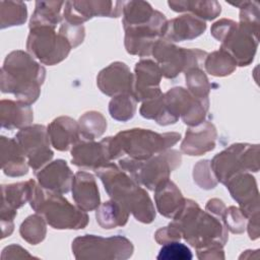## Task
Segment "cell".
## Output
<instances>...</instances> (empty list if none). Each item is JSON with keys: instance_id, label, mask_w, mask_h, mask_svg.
<instances>
[{"instance_id": "obj_20", "label": "cell", "mask_w": 260, "mask_h": 260, "mask_svg": "<svg viewBox=\"0 0 260 260\" xmlns=\"http://www.w3.org/2000/svg\"><path fill=\"white\" fill-rule=\"evenodd\" d=\"M35 175L40 186L59 194H66L70 191L74 178L72 171L64 159L49 162Z\"/></svg>"}, {"instance_id": "obj_6", "label": "cell", "mask_w": 260, "mask_h": 260, "mask_svg": "<svg viewBox=\"0 0 260 260\" xmlns=\"http://www.w3.org/2000/svg\"><path fill=\"white\" fill-rule=\"evenodd\" d=\"M28 202L36 213L55 230L84 229L89 220L85 211L70 203L62 194L49 191L37 183L34 184Z\"/></svg>"}, {"instance_id": "obj_45", "label": "cell", "mask_w": 260, "mask_h": 260, "mask_svg": "<svg viewBox=\"0 0 260 260\" xmlns=\"http://www.w3.org/2000/svg\"><path fill=\"white\" fill-rule=\"evenodd\" d=\"M248 235L251 240H257L259 238V215L249 218Z\"/></svg>"}, {"instance_id": "obj_27", "label": "cell", "mask_w": 260, "mask_h": 260, "mask_svg": "<svg viewBox=\"0 0 260 260\" xmlns=\"http://www.w3.org/2000/svg\"><path fill=\"white\" fill-rule=\"evenodd\" d=\"M34 121V113L30 106L11 100H2L0 103L1 127L12 130L29 126Z\"/></svg>"}, {"instance_id": "obj_44", "label": "cell", "mask_w": 260, "mask_h": 260, "mask_svg": "<svg viewBox=\"0 0 260 260\" xmlns=\"http://www.w3.org/2000/svg\"><path fill=\"white\" fill-rule=\"evenodd\" d=\"M225 205L224 203L217 198H212L210 200L207 201L206 205H205V210L212 213L213 215L221 218L224 210H225Z\"/></svg>"}, {"instance_id": "obj_23", "label": "cell", "mask_w": 260, "mask_h": 260, "mask_svg": "<svg viewBox=\"0 0 260 260\" xmlns=\"http://www.w3.org/2000/svg\"><path fill=\"white\" fill-rule=\"evenodd\" d=\"M47 132L51 145L59 151L69 150L81 140L78 122L67 116L54 119L48 125Z\"/></svg>"}, {"instance_id": "obj_32", "label": "cell", "mask_w": 260, "mask_h": 260, "mask_svg": "<svg viewBox=\"0 0 260 260\" xmlns=\"http://www.w3.org/2000/svg\"><path fill=\"white\" fill-rule=\"evenodd\" d=\"M78 127L82 140H94L105 133L107 120L102 113L89 111L79 118Z\"/></svg>"}, {"instance_id": "obj_34", "label": "cell", "mask_w": 260, "mask_h": 260, "mask_svg": "<svg viewBox=\"0 0 260 260\" xmlns=\"http://www.w3.org/2000/svg\"><path fill=\"white\" fill-rule=\"evenodd\" d=\"M136 100L132 93H122L113 99L109 103V112L113 119L126 122L132 119L136 112Z\"/></svg>"}, {"instance_id": "obj_13", "label": "cell", "mask_w": 260, "mask_h": 260, "mask_svg": "<svg viewBox=\"0 0 260 260\" xmlns=\"http://www.w3.org/2000/svg\"><path fill=\"white\" fill-rule=\"evenodd\" d=\"M15 139L23 149L29 167L35 174L43 169L54 156L51 149L50 139L47 132V127L44 125H29L20 129Z\"/></svg>"}, {"instance_id": "obj_22", "label": "cell", "mask_w": 260, "mask_h": 260, "mask_svg": "<svg viewBox=\"0 0 260 260\" xmlns=\"http://www.w3.org/2000/svg\"><path fill=\"white\" fill-rule=\"evenodd\" d=\"M72 197L76 205L83 211H92L101 205L100 191L94 177L87 172L79 171L72 182Z\"/></svg>"}, {"instance_id": "obj_11", "label": "cell", "mask_w": 260, "mask_h": 260, "mask_svg": "<svg viewBox=\"0 0 260 260\" xmlns=\"http://www.w3.org/2000/svg\"><path fill=\"white\" fill-rule=\"evenodd\" d=\"M151 55L158 64L161 75L168 79L177 77L181 72H186L193 67H200L207 56L200 49H186L160 38L152 49Z\"/></svg>"}, {"instance_id": "obj_39", "label": "cell", "mask_w": 260, "mask_h": 260, "mask_svg": "<svg viewBox=\"0 0 260 260\" xmlns=\"http://www.w3.org/2000/svg\"><path fill=\"white\" fill-rule=\"evenodd\" d=\"M220 219L225 225V228L233 234L244 233L247 218L242 213L240 208L236 206H230L225 208Z\"/></svg>"}, {"instance_id": "obj_36", "label": "cell", "mask_w": 260, "mask_h": 260, "mask_svg": "<svg viewBox=\"0 0 260 260\" xmlns=\"http://www.w3.org/2000/svg\"><path fill=\"white\" fill-rule=\"evenodd\" d=\"M188 91L196 98H208L211 84L200 67H193L185 72Z\"/></svg>"}, {"instance_id": "obj_38", "label": "cell", "mask_w": 260, "mask_h": 260, "mask_svg": "<svg viewBox=\"0 0 260 260\" xmlns=\"http://www.w3.org/2000/svg\"><path fill=\"white\" fill-rule=\"evenodd\" d=\"M192 258L193 254L190 248L179 241L162 245L156 256L158 260H191Z\"/></svg>"}, {"instance_id": "obj_16", "label": "cell", "mask_w": 260, "mask_h": 260, "mask_svg": "<svg viewBox=\"0 0 260 260\" xmlns=\"http://www.w3.org/2000/svg\"><path fill=\"white\" fill-rule=\"evenodd\" d=\"M224 185L247 219L259 215V191L257 182L250 173L238 174Z\"/></svg>"}, {"instance_id": "obj_12", "label": "cell", "mask_w": 260, "mask_h": 260, "mask_svg": "<svg viewBox=\"0 0 260 260\" xmlns=\"http://www.w3.org/2000/svg\"><path fill=\"white\" fill-rule=\"evenodd\" d=\"M26 49L42 64L53 66L66 59L72 47L54 27L36 26L29 28Z\"/></svg>"}, {"instance_id": "obj_8", "label": "cell", "mask_w": 260, "mask_h": 260, "mask_svg": "<svg viewBox=\"0 0 260 260\" xmlns=\"http://www.w3.org/2000/svg\"><path fill=\"white\" fill-rule=\"evenodd\" d=\"M182 162V154L176 149H167L144 160L130 157L119 159V167L129 174L137 183L153 191L162 181L170 179V175Z\"/></svg>"}, {"instance_id": "obj_28", "label": "cell", "mask_w": 260, "mask_h": 260, "mask_svg": "<svg viewBox=\"0 0 260 260\" xmlns=\"http://www.w3.org/2000/svg\"><path fill=\"white\" fill-rule=\"evenodd\" d=\"M96 222L105 230L124 226L129 218V212L117 201L110 199L102 203L95 212Z\"/></svg>"}, {"instance_id": "obj_25", "label": "cell", "mask_w": 260, "mask_h": 260, "mask_svg": "<svg viewBox=\"0 0 260 260\" xmlns=\"http://www.w3.org/2000/svg\"><path fill=\"white\" fill-rule=\"evenodd\" d=\"M206 29V22L192 14H183L167 21L164 39L172 42L190 41L201 36Z\"/></svg>"}, {"instance_id": "obj_5", "label": "cell", "mask_w": 260, "mask_h": 260, "mask_svg": "<svg viewBox=\"0 0 260 260\" xmlns=\"http://www.w3.org/2000/svg\"><path fill=\"white\" fill-rule=\"evenodd\" d=\"M180 139L181 134L178 132L157 133L142 128L128 129L107 137L112 160L125 154L136 160H144L170 149Z\"/></svg>"}, {"instance_id": "obj_3", "label": "cell", "mask_w": 260, "mask_h": 260, "mask_svg": "<svg viewBox=\"0 0 260 260\" xmlns=\"http://www.w3.org/2000/svg\"><path fill=\"white\" fill-rule=\"evenodd\" d=\"M170 223L196 251L212 247L223 248L229 240L228 229L221 219L203 211L191 199H186L184 206Z\"/></svg>"}, {"instance_id": "obj_43", "label": "cell", "mask_w": 260, "mask_h": 260, "mask_svg": "<svg viewBox=\"0 0 260 260\" xmlns=\"http://www.w3.org/2000/svg\"><path fill=\"white\" fill-rule=\"evenodd\" d=\"M197 253V258L200 260H223L225 259L224 256V251L223 248L221 247H212V248H207L203 250L196 251Z\"/></svg>"}, {"instance_id": "obj_29", "label": "cell", "mask_w": 260, "mask_h": 260, "mask_svg": "<svg viewBox=\"0 0 260 260\" xmlns=\"http://www.w3.org/2000/svg\"><path fill=\"white\" fill-rule=\"evenodd\" d=\"M65 2L37 1L36 8L29 21V28L36 26H50L56 28L61 23V9Z\"/></svg>"}, {"instance_id": "obj_40", "label": "cell", "mask_w": 260, "mask_h": 260, "mask_svg": "<svg viewBox=\"0 0 260 260\" xmlns=\"http://www.w3.org/2000/svg\"><path fill=\"white\" fill-rule=\"evenodd\" d=\"M59 34L61 36H63L70 43L72 48H75L83 42L84 36H85V30H84L83 25L71 24L62 19V21L60 23Z\"/></svg>"}, {"instance_id": "obj_24", "label": "cell", "mask_w": 260, "mask_h": 260, "mask_svg": "<svg viewBox=\"0 0 260 260\" xmlns=\"http://www.w3.org/2000/svg\"><path fill=\"white\" fill-rule=\"evenodd\" d=\"M1 169L8 177H21L28 173L26 155L15 138L0 137Z\"/></svg>"}, {"instance_id": "obj_9", "label": "cell", "mask_w": 260, "mask_h": 260, "mask_svg": "<svg viewBox=\"0 0 260 260\" xmlns=\"http://www.w3.org/2000/svg\"><path fill=\"white\" fill-rule=\"evenodd\" d=\"M259 145L235 143L217 153L210 160L212 172L221 184L241 173H257L259 171Z\"/></svg>"}, {"instance_id": "obj_35", "label": "cell", "mask_w": 260, "mask_h": 260, "mask_svg": "<svg viewBox=\"0 0 260 260\" xmlns=\"http://www.w3.org/2000/svg\"><path fill=\"white\" fill-rule=\"evenodd\" d=\"M1 28L15 25H21L25 22L27 16L26 5L23 2L2 1L1 3Z\"/></svg>"}, {"instance_id": "obj_26", "label": "cell", "mask_w": 260, "mask_h": 260, "mask_svg": "<svg viewBox=\"0 0 260 260\" xmlns=\"http://www.w3.org/2000/svg\"><path fill=\"white\" fill-rule=\"evenodd\" d=\"M153 191L157 211L165 217L173 219L186 201L180 189L173 181L167 179L160 182Z\"/></svg>"}, {"instance_id": "obj_18", "label": "cell", "mask_w": 260, "mask_h": 260, "mask_svg": "<svg viewBox=\"0 0 260 260\" xmlns=\"http://www.w3.org/2000/svg\"><path fill=\"white\" fill-rule=\"evenodd\" d=\"M96 85L104 94L109 96L132 93L133 74L125 63L113 62L100 71L96 76Z\"/></svg>"}, {"instance_id": "obj_10", "label": "cell", "mask_w": 260, "mask_h": 260, "mask_svg": "<svg viewBox=\"0 0 260 260\" xmlns=\"http://www.w3.org/2000/svg\"><path fill=\"white\" fill-rule=\"evenodd\" d=\"M71 249L75 259L126 260L134 252L132 242L123 236L103 238L84 235L73 240Z\"/></svg>"}, {"instance_id": "obj_4", "label": "cell", "mask_w": 260, "mask_h": 260, "mask_svg": "<svg viewBox=\"0 0 260 260\" xmlns=\"http://www.w3.org/2000/svg\"><path fill=\"white\" fill-rule=\"evenodd\" d=\"M94 172L111 199L120 203L136 220L142 223L154 220L155 209L148 193L129 174L113 162Z\"/></svg>"}, {"instance_id": "obj_2", "label": "cell", "mask_w": 260, "mask_h": 260, "mask_svg": "<svg viewBox=\"0 0 260 260\" xmlns=\"http://www.w3.org/2000/svg\"><path fill=\"white\" fill-rule=\"evenodd\" d=\"M45 77V67L30 54L21 50L12 51L1 68V91L12 93L18 102L30 106L39 99Z\"/></svg>"}, {"instance_id": "obj_41", "label": "cell", "mask_w": 260, "mask_h": 260, "mask_svg": "<svg viewBox=\"0 0 260 260\" xmlns=\"http://www.w3.org/2000/svg\"><path fill=\"white\" fill-rule=\"evenodd\" d=\"M181 239H182L181 234L171 223H169L167 226L158 229L154 234V240L159 245H165L170 242L180 241Z\"/></svg>"}, {"instance_id": "obj_21", "label": "cell", "mask_w": 260, "mask_h": 260, "mask_svg": "<svg viewBox=\"0 0 260 260\" xmlns=\"http://www.w3.org/2000/svg\"><path fill=\"white\" fill-rule=\"evenodd\" d=\"M217 132L215 126L204 121L189 127L181 143V151L187 155H202L215 148Z\"/></svg>"}, {"instance_id": "obj_7", "label": "cell", "mask_w": 260, "mask_h": 260, "mask_svg": "<svg viewBox=\"0 0 260 260\" xmlns=\"http://www.w3.org/2000/svg\"><path fill=\"white\" fill-rule=\"evenodd\" d=\"M214 39L220 42V49L228 52L237 66L250 65L255 57L259 44V24L222 18L214 22L210 28Z\"/></svg>"}, {"instance_id": "obj_31", "label": "cell", "mask_w": 260, "mask_h": 260, "mask_svg": "<svg viewBox=\"0 0 260 260\" xmlns=\"http://www.w3.org/2000/svg\"><path fill=\"white\" fill-rule=\"evenodd\" d=\"M203 64L206 72L216 77L231 75L237 68L234 58L222 49L207 54Z\"/></svg>"}, {"instance_id": "obj_37", "label": "cell", "mask_w": 260, "mask_h": 260, "mask_svg": "<svg viewBox=\"0 0 260 260\" xmlns=\"http://www.w3.org/2000/svg\"><path fill=\"white\" fill-rule=\"evenodd\" d=\"M194 182L202 189L210 190L217 185V180L212 172L210 160L204 159L198 161L193 169Z\"/></svg>"}, {"instance_id": "obj_30", "label": "cell", "mask_w": 260, "mask_h": 260, "mask_svg": "<svg viewBox=\"0 0 260 260\" xmlns=\"http://www.w3.org/2000/svg\"><path fill=\"white\" fill-rule=\"evenodd\" d=\"M168 5L176 12L187 11L204 21L214 19L221 12L217 1H169Z\"/></svg>"}, {"instance_id": "obj_15", "label": "cell", "mask_w": 260, "mask_h": 260, "mask_svg": "<svg viewBox=\"0 0 260 260\" xmlns=\"http://www.w3.org/2000/svg\"><path fill=\"white\" fill-rule=\"evenodd\" d=\"M64 6L63 20L76 25L94 16L119 17L123 12L121 1H66Z\"/></svg>"}, {"instance_id": "obj_1", "label": "cell", "mask_w": 260, "mask_h": 260, "mask_svg": "<svg viewBox=\"0 0 260 260\" xmlns=\"http://www.w3.org/2000/svg\"><path fill=\"white\" fill-rule=\"evenodd\" d=\"M208 109V98H196L188 89L176 86L155 99L143 102L139 113L161 126L175 124L181 118L186 125L193 127L204 122Z\"/></svg>"}, {"instance_id": "obj_14", "label": "cell", "mask_w": 260, "mask_h": 260, "mask_svg": "<svg viewBox=\"0 0 260 260\" xmlns=\"http://www.w3.org/2000/svg\"><path fill=\"white\" fill-rule=\"evenodd\" d=\"M35 180L29 179L25 182H19L9 185H2V205L0 212L2 239L9 237L13 230V220L17 214V209L29 201Z\"/></svg>"}, {"instance_id": "obj_42", "label": "cell", "mask_w": 260, "mask_h": 260, "mask_svg": "<svg viewBox=\"0 0 260 260\" xmlns=\"http://www.w3.org/2000/svg\"><path fill=\"white\" fill-rule=\"evenodd\" d=\"M2 259H25V258H37L30 255L25 249L22 247L12 244L5 247L1 253Z\"/></svg>"}, {"instance_id": "obj_33", "label": "cell", "mask_w": 260, "mask_h": 260, "mask_svg": "<svg viewBox=\"0 0 260 260\" xmlns=\"http://www.w3.org/2000/svg\"><path fill=\"white\" fill-rule=\"evenodd\" d=\"M46 220L39 213L27 216L19 228L21 238L30 245H38L46 238Z\"/></svg>"}, {"instance_id": "obj_17", "label": "cell", "mask_w": 260, "mask_h": 260, "mask_svg": "<svg viewBox=\"0 0 260 260\" xmlns=\"http://www.w3.org/2000/svg\"><path fill=\"white\" fill-rule=\"evenodd\" d=\"M161 71L158 64L149 59H142L135 64L132 94L136 102H146L159 96Z\"/></svg>"}, {"instance_id": "obj_19", "label": "cell", "mask_w": 260, "mask_h": 260, "mask_svg": "<svg viewBox=\"0 0 260 260\" xmlns=\"http://www.w3.org/2000/svg\"><path fill=\"white\" fill-rule=\"evenodd\" d=\"M70 153L74 166L92 171L108 165L112 160L107 138H103L100 142L81 139L70 149Z\"/></svg>"}]
</instances>
